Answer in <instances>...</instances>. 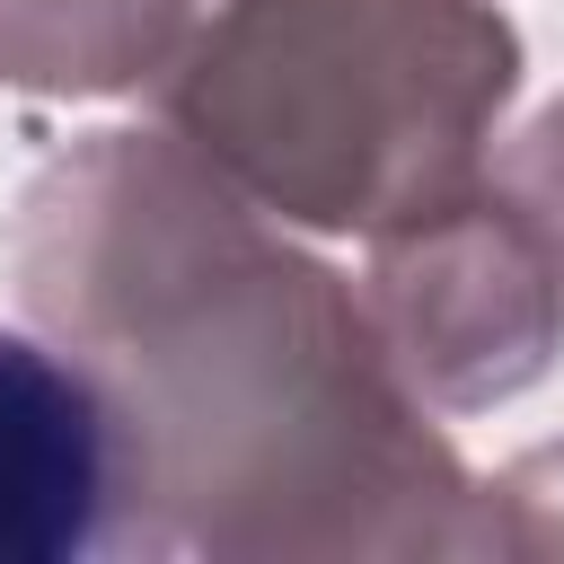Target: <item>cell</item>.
I'll return each instance as SVG.
<instances>
[{"instance_id":"8992f818","label":"cell","mask_w":564,"mask_h":564,"mask_svg":"<svg viewBox=\"0 0 564 564\" xmlns=\"http://www.w3.org/2000/svg\"><path fill=\"white\" fill-rule=\"evenodd\" d=\"M502 185H511V203L538 220V238H546L555 264H564V106L520 141V159L502 167Z\"/></svg>"},{"instance_id":"277c9868","label":"cell","mask_w":564,"mask_h":564,"mask_svg":"<svg viewBox=\"0 0 564 564\" xmlns=\"http://www.w3.org/2000/svg\"><path fill=\"white\" fill-rule=\"evenodd\" d=\"M123 511V441L106 388L0 326V564H70L115 538Z\"/></svg>"},{"instance_id":"6da1fadb","label":"cell","mask_w":564,"mask_h":564,"mask_svg":"<svg viewBox=\"0 0 564 564\" xmlns=\"http://www.w3.org/2000/svg\"><path fill=\"white\" fill-rule=\"evenodd\" d=\"M35 317L106 388L141 555H467L485 502L379 317L185 141L97 132L26 194Z\"/></svg>"},{"instance_id":"3957f363","label":"cell","mask_w":564,"mask_h":564,"mask_svg":"<svg viewBox=\"0 0 564 564\" xmlns=\"http://www.w3.org/2000/svg\"><path fill=\"white\" fill-rule=\"evenodd\" d=\"M370 282L397 370L441 405H494L564 344V264L511 194H458L432 220L388 229Z\"/></svg>"},{"instance_id":"7a4b0ae2","label":"cell","mask_w":564,"mask_h":564,"mask_svg":"<svg viewBox=\"0 0 564 564\" xmlns=\"http://www.w3.org/2000/svg\"><path fill=\"white\" fill-rule=\"evenodd\" d=\"M511 70L476 0H229L167 62V123L247 203L388 238L476 194Z\"/></svg>"},{"instance_id":"5b68a950","label":"cell","mask_w":564,"mask_h":564,"mask_svg":"<svg viewBox=\"0 0 564 564\" xmlns=\"http://www.w3.org/2000/svg\"><path fill=\"white\" fill-rule=\"evenodd\" d=\"M185 44V0H0V79L132 88Z\"/></svg>"}]
</instances>
